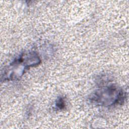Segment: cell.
Returning <instances> with one entry per match:
<instances>
[{
    "mask_svg": "<svg viewBox=\"0 0 129 129\" xmlns=\"http://www.w3.org/2000/svg\"><path fill=\"white\" fill-rule=\"evenodd\" d=\"M125 97V93L121 89L110 85L96 90L90 95L89 100L97 106L111 107L123 103Z\"/></svg>",
    "mask_w": 129,
    "mask_h": 129,
    "instance_id": "cell-1",
    "label": "cell"
},
{
    "mask_svg": "<svg viewBox=\"0 0 129 129\" xmlns=\"http://www.w3.org/2000/svg\"><path fill=\"white\" fill-rule=\"evenodd\" d=\"M40 58L35 52L22 54L14 60L4 72V80L17 79L23 75L25 70L40 63Z\"/></svg>",
    "mask_w": 129,
    "mask_h": 129,
    "instance_id": "cell-2",
    "label": "cell"
},
{
    "mask_svg": "<svg viewBox=\"0 0 129 129\" xmlns=\"http://www.w3.org/2000/svg\"><path fill=\"white\" fill-rule=\"evenodd\" d=\"M65 101L63 97H59L56 101L55 106L58 109H62L64 108L65 106Z\"/></svg>",
    "mask_w": 129,
    "mask_h": 129,
    "instance_id": "cell-3",
    "label": "cell"
}]
</instances>
